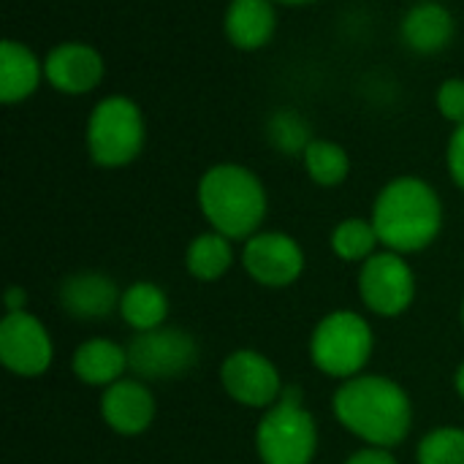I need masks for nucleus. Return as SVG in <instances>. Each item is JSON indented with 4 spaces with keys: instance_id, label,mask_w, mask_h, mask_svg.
Masks as SVG:
<instances>
[{
    "instance_id": "nucleus-14",
    "label": "nucleus",
    "mask_w": 464,
    "mask_h": 464,
    "mask_svg": "<svg viewBox=\"0 0 464 464\" xmlns=\"http://www.w3.org/2000/svg\"><path fill=\"white\" fill-rule=\"evenodd\" d=\"M60 299L73 318L95 321L111 313L117 304V288L101 275H73L63 283Z\"/></svg>"
},
{
    "instance_id": "nucleus-2",
    "label": "nucleus",
    "mask_w": 464,
    "mask_h": 464,
    "mask_svg": "<svg viewBox=\"0 0 464 464\" xmlns=\"http://www.w3.org/2000/svg\"><path fill=\"white\" fill-rule=\"evenodd\" d=\"M372 226L386 247L397 253L421 250L440 231V201L421 179H394L378 196Z\"/></svg>"
},
{
    "instance_id": "nucleus-1",
    "label": "nucleus",
    "mask_w": 464,
    "mask_h": 464,
    "mask_svg": "<svg viewBox=\"0 0 464 464\" xmlns=\"http://www.w3.org/2000/svg\"><path fill=\"white\" fill-rule=\"evenodd\" d=\"M337 419L359 438L378 446H397L411 430V402L386 378H353L334 397Z\"/></svg>"
},
{
    "instance_id": "nucleus-16",
    "label": "nucleus",
    "mask_w": 464,
    "mask_h": 464,
    "mask_svg": "<svg viewBox=\"0 0 464 464\" xmlns=\"http://www.w3.org/2000/svg\"><path fill=\"white\" fill-rule=\"evenodd\" d=\"M226 33L239 49H258L275 33V8L269 0H234L226 14Z\"/></svg>"
},
{
    "instance_id": "nucleus-15",
    "label": "nucleus",
    "mask_w": 464,
    "mask_h": 464,
    "mask_svg": "<svg viewBox=\"0 0 464 464\" xmlns=\"http://www.w3.org/2000/svg\"><path fill=\"white\" fill-rule=\"evenodd\" d=\"M454 35V19L440 3H419L402 22V38L411 49L430 54L443 49Z\"/></svg>"
},
{
    "instance_id": "nucleus-25",
    "label": "nucleus",
    "mask_w": 464,
    "mask_h": 464,
    "mask_svg": "<svg viewBox=\"0 0 464 464\" xmlns=\"http://www.w3.org/2000/svg\"><path fill=\"white\" fill-rule=\"evenodd\" d=\"M438 106L443 117L464 125V82L462 79H449L440 92H438Z\"/></svg>"
},
{
    "instance_id": "nucleus-10",
    "label": "nucleus",
    "mask_w": 464,
    "mask_h": 464,
    "mask_svg": "<svg viewBox=\"0 0 464 464\" xmlns=\"http://www.w3.org/2000/svg\"><path fill=\"white\" fill-rule=\"evenodd\" d=\"M223 386L226 392L250 408H264L280 394L277 370L253 351H237L223 364Z\"/></svg>"
},
{
    "instance_id": "nucleus-22",
    "label": "nucleus",
    "mask_w": 464,
    "mask_h": 464,
    "mask_svg": "<svg viewBox=\"0 0 464 464\" xmlns=\"http://www.w3.org/2000/svg\"><path fill=\"white\" fill-rule=\"evenodd\" d=\"M378 242V231L375 226H370L367 220H345L337 226L334 237H332V245L337 250L340 258L345 261H359V258H367L372 253Z\"/></svg>"
},
{
    "instance_id": "nucleus-3",
    "label": "nucleus",
    "mask_w": 464,
    "mask_h": 464,
    "mask_svg": "<svg viewBox=\"0 0 464 464\" xmlns=\"http://www.w3.org/2000/svg\"><path fill=\"white\" fill-rule=\"evenodd\" d=\"M198 201L207 220L223 237L253 234L266 212L261 182L242 166H215L198 185Z\"/></svg>"
},
{
    "instance_id": "nucleus-20",
    "label": "nucleus",
    "mask_w": 464,
    "mask_h": 464,
    "mask_svg": "<svg viewBox=\"0 0 464 464\" xmlns=\"http://www.w3.org/2000/svg\"><path fill=\"white\" fill-rule=\"evenodd\" d=\"M231 266V247L223 234H204L188 250V269L198 280H218Z\"/></svg>"
},
{
    "instance_id": "nucleus-5",
    "label": "nucleus",
    "mask_w": 464,
    "mask_h": 464,
    "mask_svg": "<svg viewBox=\"0 0 464 464\" xmlns=\"http://www.w3.org/2000/svg\"><path fill=\"white\" fill-rule=\"evenodd\" d=\"M258 451L264 464H310L315 454V424L299 408L296 389L285 392V400L261 421Z\"/></svg>"
},
{
    "instance_id": "nucleus-7",
    "label": "nucleus",
    "mask_w": 464,
    "mask_h": 464,
    "mask_svg": "<svg viewBox=\"0 0 464 464\" xmlns=\"http://www.w3.org/2000/svg\"><path fill=\"white\" fill-rule=\"evenodd\" d=\"M198 359L196 343L182 329H150L130 340L128 364L144 378H177L188 372Z\"/></svg>"
},
{
    "instance_id": "nucleus-19",
    "label": "nucleus",
    "mask_w": 464,
    "mask_h": 464,
    "mask_svg": "<svg viewBox=\"0 0 464 464\" xmlns=\"http://www.w3.org/2000/svg\"><path fill=\"white\" fill-rule=\"evenodd\" d=\"M120 310H122V318L139 329V332H150V329H158L169 313V302L163 296V291L158 285H150V283H136L125 291L122 302H120Z\"/></svg>"
},
{
    "instance_id": "nucleus-23",
    "label": "nucleus",
    "mask_w": 464,
    "mask_h": 464,
    "mask_svg": "<svg viewBox=\"0 0 464 464\" xmlns=\"http://www.w3.org/2000/svg\"><path fill=\"white\" fill-rule=\"evenodd\" d=\"M421 464H464L462 430H438L427 435L419 446Z\"/></svg>"
},
{
    "instance_id": "nucleus-24",
    "label": "nucleus",
    "mask_w": 464,
    "mask_h": 464,
    "mask_svg": "<svg viewBox=\"0 0 464 464\" xmlns=\"http://www.w3.org/2000/svg\"><path fill=\"white\" fill-rule=\"evenodd\" d=\"M269 136H272V141L283 152H299V150H307L310 147L307 122L299 114H294V111L275 114V120L269 122Z\"/></svg>"
},
{
    "instance_id": "nucleus-4",
    "label": "nucleus",
    "mask_w": 464,
    "mask_h": 464,
    "mask_svg": "<svg viewBox=\"0 0 464 464\" xmlns=\"http://www.w3.org/2000/svg\"><path fill=\"white\" fill-rule=\"evenodd\" d=\"M90 155L101 166L130 163L144 144V120L133 101L114 95L95 106L87 125Z\"/></svg>"
},
{
    "instance_id": "nucleus-21",
    "label": "nucleus",
    "mask_w": 464,
    "mask_h": 464,
    "mask_svg": "<svg viewBox=\"0 0 464 464\" xmlns=\"http://www.w3.org/2000/svg\"><path fill=\"white\" fill-rule=\"evenodd\" d=\"M304 163L318 185H340L348 177V155L334 141H310Z\"/></svg>"
},
{
    "instance_id": "nucleus-8",
    "label": "nucleus",
    "mask_w": 464,
    "mask_h": 464,
    "mask_svg": "<svg viewBox=\"0 0 464 464\" xmlns=\"http://www.w3.org/2000/svg\"><path fill=\"white\" fill-rule=\"evenodd\" d=\"M0 359L16 375H41L52 362L46 329L27 313H8L0 324Z\"/></svg>"
},
{
    "instance_id": "nucleus-12",
    "label": "nucleus",
    "mask_w": 464,
    "mask_h": 464,
    "mask_svg": "<svg viewBox=\"0 0 464 464\" xmlns=\"http://www.w3.org/2000/svg\"><path fill=\"white\" fill-rule=\"evenodd\" d=\"M44 71L57 90L79 95L98 87L103 76V60L87 44H63L46 57Z\"/></svg>"
},
{
    "instance_id": "nucleus-9",
    "label": "nucleus",
    "mask_w": 464,
    "mask_h": 464,
    "mask_svg": "<svg viewBox=\"0 0 464 464\" xmlns=\"http://www.w3.org/2000/svg\"><path fill=\"white\" fill-rule=\"evenodd\" d=\"M362 299L381 315L402 313L413 299V275L408 264L394 253L372 256L362 269Z\"/></svg>"
},
{
    "instance_id": "nucleus-26",
    "label": "nucleus",
    "mask_w": 464,
    "mask_h": 464,
    "mask_svg": "<svg viewBox=\"0 0 464 464\" xmlns=\"http://www.w3.org/2000/svg\"><path fill=\"white\" fill-rule=\"evenodd\" d=\"M449 169H451V177L457 179V185L464 188V125H459L457 133L451 136V144H449Z\"/></svg>"
},
{
    "instance_id": "nucleus-29",
    "label": "nucleus",
    "mask_w": 464,
    "mask_h": 464,
    "mask_svg": "<svg viewBox=\"0 0 464 464\" xmlns=\"http://www.w3.org/2000/svg\"><path fill=\"white\" fill-rule=\"evenodd\" d=\"M457 389H459V394L464 397V364L462 370H459V375H457Z\"/></svg>"
},
{
    "instance_id": "nucleus-13",
    "label": "nucleus",
    "mask_w": 464,
    "mask_h": 464,
    "mask_svg": "<svg viewBox=\"0 0 464 464\" xmlns=\"http://www.w3.org/2000/svg\"><path fill=\"white\" fill-rule=\"evenodd\" d=\"M103 419L111 430L122 435H139L150 427L155 405L150 392L136 381H117L109 386L101 402Z\"/></svg>"
},
{
    "instance_id": "nucleus-6",
    "label": "nucleus",
    "mask_w": 464,
    "mask_h": 464,
    "mask_svg": "<svg viewBox=\"0 0 464 464\" xmlns=\"http://www.w3.org/2000/svg\"><path fill=\"white\" fill-rule=\"evenodd\" d=\"M372 351L370 326L353 313H334L313 334V362L334 378H348L364 367Z\"/></svg>"
},
{
    "instance_id": "nucleus-30",
    "label": "nucleus",
    "mask_w": 464,
    "mask_h": 464,
    "mask_svg": "<svg viewBox=\"0 0 464 464\" xmlns=\"http://www.w3.org/2000/svg\"><path fill=\"white\" fill-rule=\"evenodd\" d=\"M283 3H313V0H283Z\"/></svg>"
},
{
    "instance_id": "nucleus-18",
    "label": "nucleus",
    "mask_w": 464,
    "mask_h": 464,
    "mask_svg": "<svg viewBox=\"0 0 464 464\" xmlns=\"http://www.w3.org/2000/svg\"><path fill=\"white\" fill-rule=\"evenodd\" d=\"M125 367H128V351H122L109 340H90L73 356V372L92 386L117 383Z\"/></svg>"
},
{
    "instance_id": "nucleus-28",
    "label": "nucleus",
    "mask_w": 464,
    "mask_h": 464,
    "mask_svg": "<svg viewBox=\"0 0 464 464\" xmlns=\"http://www.w3.org/2000/svg\"><path fill=\"white\" fill-rule=\"evenodd\" d=\"M24 304V294L19 288H8V313H19Z\"/></svg>"
},
{
    "instance_id": "nucleus-27",
    "label": "nucleus",
    "mask_w": 464,
    "mask_h": 464,
    "mask_svg": "<svg viewBox=\"0 0 464 464\" xmlns=\"http://www.w3.org/2000/svg\"><path fill=\"white\" fill-rule=\"evenodd\" d=\"M348 464H397L392 459V454L381 451V449H367V451H359L353 459H348Z\"/></svg>"
},
{
    "instance_id": "nucleus-17",
    "label": "nucleus",
    "mask_w": 464,
    "mask_h": 464,
    "mask_svg": "<svg viewBox=\"0 0 464 464\" xmlns=\"http://www.w3.org/2000/svg\"><path fill=\"white\" fill-rule=\"evenodd\" d=\"M41 79V65L35 54L16 44V41H3L0 46V98L5 103L27 98Z\"/></svg>"
},
{
    "instance_id": "nucleus-11",
    "label": "nucleus",
    "mask_w": 464,
    "mask_h": 464,
    "mask_svg": "<svg viewBox=\"0 0 464 464\" xmlns=\"http://www.w3.org/2000/svg\"><path fill=\"white\" fill-rule=\"evenodd\" d=\"M302 250L291 237L261 234L253 237L245 247L247 272L264 285H288L302 272Z\"/></svg>"
}]
</instances>
